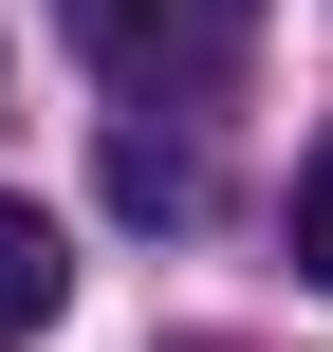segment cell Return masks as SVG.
<instances>
[{
	"instance_id": "cell-2",
	"label": "cell",
	"mask_w": 333,
	"mask_h": 352,
	"mask_svg": "<svg viewBox=\"0 0 333 352\" xmlns=\"http://www.w3.org/2000/svg\"><path fill=\"white\" fill-rule=\"evenodd\" d=\"M56 316H74V241H56L19 186H0V352H37Z\"/></svg>"
},
{
	"instance_id": "cell-3",
	"label": "cell",
	"mask_w": 333,
	"mask_h": 352,
	"mask_svg": "<svg viewBox=\"0 0 333 352\" xmlns=\"http://www.w3.org/2000/svg\"><path fill=\"white\" fill-rule=\"evenodd\" d=\"M111 204H130V223H185V204H204V167H185V148H148V130H111Z\"/></svg>"
},
{
	"instance_id": "cell-1",
	"label": "cell",
	"mask_w": 333,
	"mask_h": 352,
	"mask_svg": "<svg viewBox=\"0 0 333 352\" xmlns=\"http://www.w3.org/2000/svg\"><path fill=\"white\" fill-rule=\"evenodd\" d=\"M74 19V56L111 74V93H204L241 37H260V0H56Z\"/></svg>"
},
{
	"instance_id": "cell-4",
	"label": "cell",
	"mask_w": 333,
	"mask_h": 352,
	"mask_svg": "<svg viewBox=\"0 0 333 352\" xmlns=\"http://www.w3.org/2000/svg\"><path fill=\"white\" fill-rule=\"evenodd\" d=\"M297 278H333V130H315V167H297Z\"/></svg>"
}]
</instances>
